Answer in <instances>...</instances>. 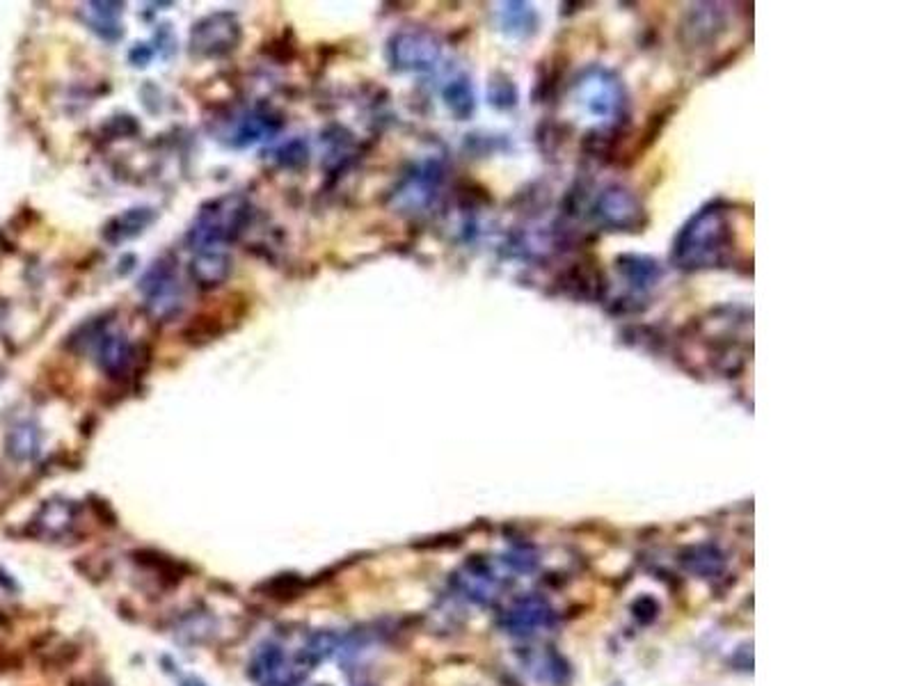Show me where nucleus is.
I'll return each instance as SVG.
<instances>
[{
    "instance_id": "0eeeda50",
    "label": "nucleus",
    "mask_w": 915,
    "mask_h": 686,
    "mask_svg": "<svg viewBox=\"0 0 915 686\" xmlns=\"http://www.w3.org/2000/svg\"><path fill=\"white\" fill-rule=\"evenodd\" d=\"M634 611H636V618H639L641 622H652L657 618L659 606L655 600H652V597H643V600L634 604Z\"/></svg>"
},
{
    "instance_id": "423d86ee",
    "label": "nucleus",
    "mask_w": 915,
    "mask_h": 686,
    "mask_svg": "<svg viewBox=\"0 0 915 686\" xmlns=\"http://www.w3.org/2000/svg\"><path fill=\"white\" fill-rule=\"evenodd\" d=\"M35 446H37V442H35V437L30 435V430H23V433L19 430V433L10 440V451L17 458H30L35 453Z\"/></svg>"
},
{
    "instance_id": "7ed1b4c3",
    "label": "nucleus",
    "mask_w": 915,
    "mask_h": 686,
    "mask_svg": "<svg viewBox=\"0 0 915 686\" xmlns=\"http://www.w3.org/2000/svg\"><path fill=\"white\" fill-rule=\"evenodd\" d=\"M250 673L254 682L261 686H298V682L305 677L296 668V664L286 661L284 652L277 645H264L254 654Z\"/></svg>"
},
{
    "instance_id": "20e7f679",
    "label": "nucleus",
    "mask_w": 915,
    "mask_h": 686,
    "mask_svg": "<svg viewBox=\"0 0 915 686\" xmlns=\"http://www.w3.org/2000/svg\"><path fill=\"white\" fill-rule=\"evenodd\" d=\"M337 645H339V636L337 634H332V632H316L309 636V641L302 645V650L300 654L296 657V661H293V664H296V668L300 670L302 675H307L309 670H314L318 664H323V661H328L334 652H337Z\"/></svg>"
},
{
    "instance_id": "f03ea898",
    "label": "nucleus",
    "mask_w": 915,
    "mask_h": 686,
    "mask_svg": "<svg viewBox=\"0 0 915 686\" xmlns=\"http://www.w3.org/2000/svg\"><path fill=\"white\" fill-rule=\"evenodd\" d=\"M453 586L469 602L488 604L497 597L501 579L485 558H469V561L453 574Z\"/></svg>"
},
{
    "instance_id": "f257e3e1",
    "label": "nucleus",
    "mask_w": 915,
    "mask_h": 686,
    "mask_svg": "<svg viewBox=\"0 0 915 686\" xmlns=\"http://www.w3.org/2000/svg\"><path fill=\"white\" fill-rule=\"evenodd\" d=\"M554 622V609L545 597L540 595H524L508 606L504 616H501V629L506 634L524 638L538 634L540 629L549 627Z\"/></svg>"
},
{
    "instance_id": "39448f33",
    "label": "nucleus",
    "mask_w": 915,
    "mask_h": 686,
    "mask_svg": "<svg viewBox=\"0 0 915 686\" xmlns=\"http://www.w3.org/2000/svg\"><path fill=\"white\" fill-rule=\"evenodd\" d=\"M682 565L689 572L698 574L703 579H712L716 574H721L726 570V558L719 552L716 547L703 545V547H691L689 552L682 554Z\"/></svg>"
},
{
    "instance_id": "6e6552de",
    "label": "nucleus",
    "mask_w": 915,
    "mask_h": 686,
    "mask_svg": "<svg viewBox=\"0 0 915 686\" xmlns=\"http://www.w3.org/2000/svg\"><path fill=\"white\" fill-rule=\"evenodd\" d=\"M181 686H204L200 680H195V677H188V680H183Z\"/></svg>"
}]
</instances>
